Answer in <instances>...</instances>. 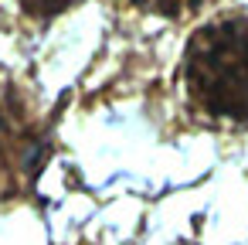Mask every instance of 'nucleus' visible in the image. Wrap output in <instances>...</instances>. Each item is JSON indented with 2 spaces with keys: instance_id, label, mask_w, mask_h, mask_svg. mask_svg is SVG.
<instances>
[{
  "instance_id": "nucleus-2",
  "label": "nucleus",
  "mask_w": 248,
  "mask_h": 245,
  "mask_svg": "<svg viewBox=\"0 0 248 245\" xmlns=\"http://www.w3.org/2000/svg\"><path fill=\"white\" fill-rule=\"evenodd\" d=\"M133 4L146 14H156V17H180V14L201 7L204 0H133Z\"/></svg>"
},
{
  "instance_id": "nucleus-1",
  "label": "nucleus",
  "mask_w": 248,
  "mask_h": 245,
  "mask_svg": "<svg viewBox=\"0 0 248 245\" xmlns=\"http://www.w3.org/2000/svg\"><path fill=\"white\" fill-rule=\"evenodd\" d=\"M184 79L204 116L248 123V17L204 24L187 45Z\"/></svg>"
},
{
  "instance_id": "nucleus-3",
  "label": "nucleus",
  "mask_w": 248,
  "mask_h": 245,
  "mask_svg": "<svg viewBox=\"0 0 248 245\" xmlns=\"http://www.w3.org/2000/svg\"><path fill=\"white\" fill-rule=\"evenodd\" d=\"M75 4H78V0H21V7L28 14H34V17H55V14L68 11Z\"/></svg>"
}]
</instances>
